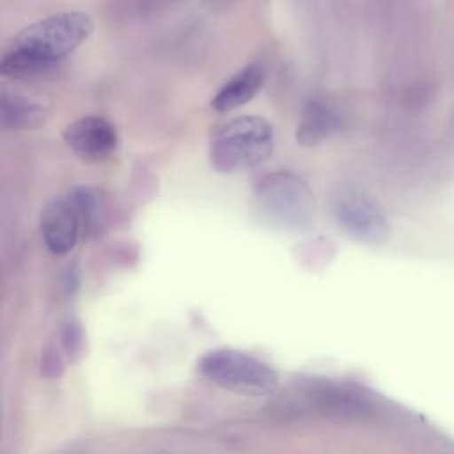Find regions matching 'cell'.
I'll list each match as a JSON object with an SVG mask.
<instances>
[{"label":"cell","mask_w":454,"mask_h":454,"mask_svg":"<svg viewBox=\"0 0 454 454\" xmlns=\"http://www.w3.org/2000/svg\"><path fill=\"white\" fill-rule=\"evenodd\" d=\"M94 23L85 12H59L20 30L0 59L7 78L35 76L74 51L92 34Z\"/></svg>","instance_id":"obj_1"},{"label":"cell","mask_w":454,"mask_h":454,"mask_svg":"<svg viewBox=\"0 0 454 454\" xmlns=\"http://www.w3.org/2000/svg\"><path fill=\"white\" fill-rule=\"evenodd\" d=\"M273 151V126L261 115H241L220 126L209 142V163L234 174L259 167Z\"/></svg>","instance_id":"obj_2"},{"label":"cell","mask_w":454,"mask_h":454,"mask_svg":"<svg viewBox=\"0 0 454 454\" xmlns=\"http://www.w3.org/2000/svg\"><path fill=\"white\" fill-rule=\"evenodd\" d=\"M257 216L270 227L300 232L314 220V195L309 184L291 172H271L254 190Z\"/></svg>","instance_id":"obj_3"},{"label":"cell","mask_w":454,"mask_h":454,"mask_svg":"<svg viewBox=\"0 0 454 454\" xmlns=\"http://www.w3.org/2000/svg\"><path fill=\"white\" fill-rule=\"evenodd\" d=\"M199 371L218 387L243 395H271L277 388V376L270 365L234 349H216L204 355Z\"/></svg>","instance_id":"obj_4"},{"label":"cell","mask_w":454,"mask_h":454,"mask_svg":"<svg viewBox=\"0 0 454 454\" xmlns=\"http://www.w3.org/2000/svg\"><path fill=\"white\" fill-rule=\"evenodd\" d=\"M335 223L353 239L381 245L390 236V222L381 206L364 190L339 186L330 199Z\"/></svg>","instance_id":"obj_5"},{"label":"cell","mask_w":454,"mask_h":454,"mask_svg":"<svg viewBox=\"0 0 454 454\" xmlns=\"http://www.w3.org/2000/svg\"><path fill=\"white\" fill-rule=\"evenodd\" d=\"M62 138L69 151L85 163H99L114 154L119 144L115 126L101 115H85L69 122Z\"/></svg>","instance_id":"obj_6"},{"label":"cell","mask_w":454,"mask_h":454,"mask_svg":"<svg viewBox=\"0 0 454 454\" xmlns=\"http://www.w3.org/2000/svg\"><path fill=\"white\" fill-rule=\"evenodd\" d=\"M82 223L67 195L53 199L41 211V236L55 255L67 254L78 241Z\"/></svg>","instance_id":"obj_7"},{"label":"cell","mask_w":454,"mask_h":454,"mask_svg":"<svg viewBox=\"0 0 454 454\" xmlns=\"http://www.w3.org/2000/svg\"><path fill=\"white\" fill-rule=\"evenodd\" d=\"M264 71L259 64H250L236 73L211 99V108L227 114L232 112L245 103H248L262 87Z\"/></svg>","instance_id":"obj_8"},{"label":"cell","mask_w":454,"mask_h":454,"mask_svg":"<svg viewBox=\"0 0 454 454\" xmlns=\"http://www.w3.org/2000/svg\"><path fill=\"white\" fill-rule=\"evenodd\" d=\"M337 114L319 99H309L301 110L296 128V140L305 145H317L339 128Z\"/></svg>","instance_id":"obj_9"},{"label":"cell","mask_w":454,"mask_h":454,"mask_svg":"<svg viewBox=\"0 0 454 454\" xmlns=\"http://www.w3.org/2000/svg\"><path fill=\"white\" fill-rule=\"evenodd\" d=\"M0 117L9 129H37L46 124L48 112L41 103L4 90L0 96Z\"/></svg>","instance_id":"obj_10"},{"label":"cell","mask_w":454,"mask_h":454,"mask_svg":"<svg viewBox=\"0 0 454 454\" xmlns=\"http://www.w3.org/2000/svg\"><path fill=\"white\" fill-rule=\"evenodd\" d=\"M69 200L73 202L83 232H94L99 229L103 222V211H101V202L96 193V190L89 186H74L67 193Z\"/></svg>","instance_id":"obj_11"}]
</instances>
